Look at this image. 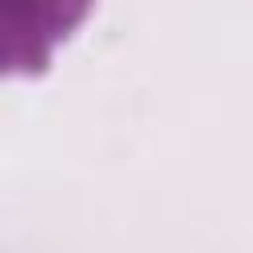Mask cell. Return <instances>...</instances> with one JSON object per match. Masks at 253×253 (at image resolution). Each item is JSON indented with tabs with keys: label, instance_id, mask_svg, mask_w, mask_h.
Here are the masks:
<instances>
[{
	"label": "cell",
	"instance_id": "obj_1",
	"mask_svg": "<svg viewBox=\"0 0 253 253\" xmlns=\"http://www.w3.org/2000/svg\"><path fill=\"white\" fill-rule=\"evenodd\" d=\"M95 0H0V79L43 75L51 51L87 20Z\"/></svg>",
	"mask_w": 253,
	"mask_h": 253
}]
</instances>
